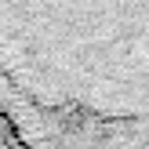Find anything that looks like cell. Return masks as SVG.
<instances>
[{
  "label": "cell",
  "mask_w": 149,
  "mask_h": 149,
  "mask_svg": "<svg viewBox=\"0 0 149 149\" xmlns=\"http://www.w3.org/2000/svg\"><path fill=\"white\" fill-rule=\"evenodd\" d=\"M0 149H29L18 135H15V127L4 120V113H0Z\"/></svg>",
  "instance_id": "obj_2"
},
{
  "label": "cell",
  "mask_w": 149,
  "mask_h": 149,
  "mask_svg": "<svg viewBox=\"0 0 149 149\" xmlns=\"http://www.w3.org/2000/svg\"><path fill=\"white\" fill-rule=\"evenodd\" d=\"M0 113L29 149H149V0H0Z\"/></svg>",
  "instance_id": "obj_1"
}]
</instances>
